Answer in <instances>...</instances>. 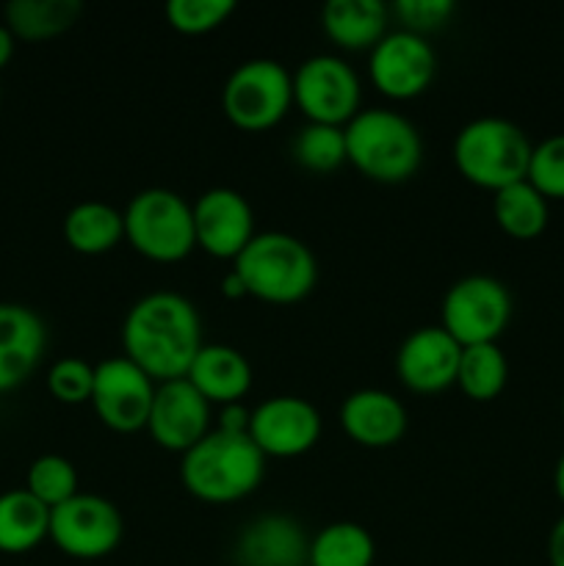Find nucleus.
<instances>
[{"label":"nucleus","instance_id":"1","mask_svg":"<svg viewBox=\"0 0 564 566\" xmlns=\"http://www.w3.org/2000/svg\"><path fill=\"white\" fill-rule=\"evenodd\" d=\"M202 346L199 310L182 293H147L127 310L122 321V352L155 385L186 379Z\"/></svg>","mask_w":564,"mask_h":566},{"label":"nucleus","instance_id":"2","mask_svg":"<svg viewBox=\"0 0 564 566\" xmlns=\"http://www.w3.org/2000/svg\"><path fill=\"white\" fill-rule=\"evenodd\" d=\"M265 479V457L249 434L208 431L180 457V484L191 497L227 506L252 495Z\"/></svg>","mask_w":564,"mask_h":566},{"label":"nucleus","instance_id":"3","mask_svg":"<svg viewBox=\"0 0 564 566\" xmlns=\"http://www.w3.org/2000/svg\"><path fill=\"white\" fill-rule=\"evenodd\" d=\"M343 133L346 164L382 186L407 182L424 164V138L398 111L363 108Z\"/></svg>","mask_w":564,"mask_h":566},{"label":"nucleus","instance_id":"4","mask_svg":"<svg viewBox=\"0 0 564 566\" xmlns=\"http://www.w3.org/2000/svg\"><path fill=\"white\" fill-rule=\"evenodd\" d=\"M232 271L247 296L282 307L307 298L318 282V263L307 243L280 230L258 232L232 260Z\"/></svg>","mask_w":564,"mask_h":566},{"label":"nucleus","instance_id":"5","mask_svg":"<svg viewBox=\"0 0 564 566\" xmlns=\"http://www.w3.org/2000/svg\"><path fill=\"white\" fill-rule=\"evenodd\" d=\"M531 138L520 125L503 116H479L453 138V166L473 186L501 191L525 180L531 164Z\"/></svg>","mask_w":564,"mask_h":566},{"label":"nucleus","instance_id":"6","mask_svg":"<svg viewBox=\"0 0 564 566\" xmlns=\"http://www.w3.org/2000/svg\"><path fill=\"white\" fill-rule=\"evenodd\" d=\"M125 238L153 263H180L197 249L194 208L171 188H144L122 210Z\"/></svg>","mask_w":564,"mask_h":566},{"label":"nucleus","instance_id":"7","mask_svg":"<svg viewBox=\"0 0 564 566\" xmlns=\"http://www.w3.org/2000/svg\"><path fill=\"white\" fill-rule=\"evenodd\" d=\"M293 105V77L280 61L249 59L238 64L221 88V108L243 133H263L280 125Z\"/></svg>","mask_w":564,"mask_h":566},{"label":"nucleus","instance_id":"8","mask_svg":"<svg viewBox=\"0 0 564 566\" xmlns=\"http://www.w3.org/2000/svg\"><path fill=\"white\" fill-rule=\"evenodd\" d=\"M512 321V293L490 274H468L453 282L440 304V326L462 348L498 343Z\"/></svg>","mask_w":564,"mask_h":566},{"label":"nucleus","instance_id":"9","mask_svg":"<svg viewBox=\"0 0 564 566\" xmlns=\"http://www.w3.org/2000/svg\"><path fill=\"white\" fill-rule=\"evenodd\" d=\"M291 77L293 105L307 116V122L346 127L363 111L359 77L341 55H310L296 72H291Z\"/></svg>","mask_w":564,"mask_h":566},{"label":"nucleus","instance_id":"10","mask_svg":"<svg viewBox=\"0 0 564 566\" xmlns=\"http://www.w3.org/2000/svg\"><path fill=\"white\" fill-rule=\"evenodd\" d=\"M125 520L122 512L103 495L77 492L61 506L50 509V536L64 556L77 562H97L122 545Z\"/></svg>","mask_w":564,"mask_h":566},{"label":"nucleus","instance_id":"11","mask_svg":"<svg viewBox=\"0 0 564 566\" xmlns=\"http://www.w3.org/2000/svg\"><path fill=\"white\" fill-rule=\"evenodd\" d=\"M155 387L158 385L122 354L94 365V390L88 403L105 429L136 434L147 429Z\"/></svg>","mask_w":564,"mask_h":566},{"label":"nucleus","instance_id":"12","mask_svg":"<svg viewBox=\"0 0 564 566\" xmlns=\"http://www.w3.org/2000/svg\"><path fill=\"white\" fill-rule=\"evenodd\" d=\"M368 72L379 94L404 103L420 97L435 83L437 53L426 36L398 28L387 31L370 50Z\"/></svg>","mask_w":564,"mask_h":566},{"label":"nucleus","instance_id":"13","mask_svg":"<svg viewBox=\"0 0 564 566\" xmlns=\"http://www.w3.org/2000/svg\"><path fill=\"white\" fill-rule=\"evenodd\" d=\"M249 440L265 459H296L321 440V415L307 398L271 396L249 415Z\"/></svg>","mask_w":564,"mask_h":566},{"label":"nucleus","instance_id":"14","mask_svg":"<svg viewBox=\"0 0 564 566\" xmlns=\"http://www.w3.org/2000/svg\"><path fill=\"white\" fill-rule=\"evenodd\" d=\"M191 208L197 249H202L210 258L236 260L258 235L252 205L236 188H208L199 193Z\"/></svg>","mask_w":564,"mask_h":566},{"label":"nucleus","instance_id":"15","mask_svg":"<svg viewBox=\"0 0 564 566\" xmlns=\"http://www.w3.org/2000/svg\"><path fill=\"white\" fill-rule=\"evenodd\" d=\"M210 415L213 407L194 390L191 381H160L155 387L147 431L155 446L182 457L210 431Z\"/></svg>","mask_w":564,"mask_h":566},{"label":"nucleus","instance_id":"16","mask_svg":"<svg viewBox=\"0 0 564 566\" xmlns=\"http://www.w3.org/2000/svg\"><path fill=\"white\" fill-rule=\"evenodd\" d=\"M462 346L442 326L409 332L396 352L398 381L418 396H437L457 385Z\"/></svg>","mask_w":564,"mask_h":566},{"label":"nucleus","instance_id":"17","mask_svg":"<svg viewBox=\"0 0 564 566\" xmlns=\"http://www.w3.org/2000/svg\"><path fill=\"white\" fill-rule=\"evenodd\" d=\"M337 420L348 440L370 448V451L398 446L401 437L407 434L404 403L393 392L376 390V387L348 392L337 409Z\"/></svg>","mask_w":564,"mask_h":566},{"label":"nucleus","instance_id":"18","mask_svg":"<svg viewBox=\"0 0 564 566\" xmlns=\"http://www.w3.org/2000/svg\"><path fill=\"white\" fill-rule=\"evenodd\" d=\"M48 348V329L25 304L0 302V392L25 385Z\"/></svg>","mask_w":564,"mask_h":566},{"label":"nucleus","instance_id":"19","mask_svg":"<svg viewBox=\"0 0 564 566\" xmlns=\"http://www.w3.org/2000/svg\"><path fill=\"white\" fill-rule=\"evenodd\" d=\"M310 539L288 514H263L243 525L236 545L241 566H307Z\"/></svg>","mask_w":564,"mask_h":566},{"label":"nucleus","instance_id":"20","mask_svg":"<svg viewBox=\"0 0 564 566\" xmlns=\"http://www.w3.org/2000/svg\"><path fill=\"white\" fill-rule=\"evenodd\" d=\"M186 379L210 407L221 409L241 403V398L252 390V365L236 346L205 343L194 357Z\"/></svg>","mask_w":564,"mask_h":566},{"label":"nucleus","instance_id":"21","mask_svg":"<svg viewBox=\"0 0 564 566\" xmlns=\"http://www.w3.org/2000/svg\"><path fill=\"white\" fill-rule=\"evenodd\" d=\"M390 6L382 0H330L321 9V28L341 50H374L387 33Z\"/></svg>","mask_w":564,"mask_h":566},{"label":"nucleus","instance_id":"22","mask_svg":"<svg viewBox=\"0 0 564 566\" xmlns=\"http://www.w3.org/2000/svg\"><path fill=\"white\" fill-rule=\"evenodd\" d=\"M61 230H64V241L70 243L72 252L88 254V258L111 252L125 241L122 213L111 205L97 202V199L72 205L61 221Z\"/></svg>","mask_w":564,"mask_h":566},{"label":"nucleus","instance_id":"23","mask_svg":"<svg viewBox=\"0 0 564 566\" xmlns=\"http://www.w3.org/2000/svg\"><path fill=\"white\" fill-rule=\"evenodd\" d=\"M50 536V509L31 492L9 490L0 495V553L22 556Z\"/></svg>","mask_w":564,"mask_h":566},{"label":"nucleus","instance_id":"24","mask_svg":"<svg viewBox=\"0 0 564 566\" xmlns=\"http://www.w3.org/2000/svg\"><path fill=\"white\" fill-rule=\"evenodd\" d=\"M492 219L514 241H531L545 232L551 208L529 180H520L492 193Z\"/></svg>","mask_w":564,"mask_h":566},{"label":"nucleus","instance_id":"25","mask_svg":"<svg viewBox=\"0 0 564 566\" xmlns=\"http://www.w3.org/2000/svg\"><path fill=\"white\" fill-rule=\"evenodd\" d=\"M6 25L17 39L44 42L70 31L83 14L81 0H11L3 9Z\"/></svg>","mask_w":564,"mask_h":566},{"label":"nucleus","instance_id":"26","mask_svg":"<svg viewBox=\"0 0 564 566\" xmlns=\"http://www.w3.org/2000/svg\"><path fill=\"white\" fill-rule=\"evenodd\" d=\"M376 542L359 523L324 525L310 539L307 566H374Z\"/></svg>","mask_w":564,"mask_h":566},{"label":"nucleus","instance_id":"27","mask_svg":"<svg viewBox=\"0 0 564 566\" xmlns=\"http://www.w3.org/2000/svg\"><path fill=\"white\" fill-rule=\"evenodd\" d=\"M509 381L506 354L498 343H481V346L462 348L457 370V385L470 401H495Z\"/></svg>","mask_w":564,"mask_h":566},{"label":"nucleus","instance_id":"28","mask_svg":"<svg viewBox=\"0 0 564 566\" xmlns=\"http://www.w3.org/2000/svg\"><path fill=\"white\" fill-rule=\"evenodd\" d=\"M291 155L302 169L330 175L346 164V133L343 127L307 122L293 138Z\"/></svg>","mask_w":564,"mask_h":566},{"label":"nucleus","instance_id":"29","mask_svg":"<svg viewBox=\"0 0 564 566\" xmlns=\"http://www.w3.org/2000/svg\"><path fill=\"white\" fill-rule=\"evenodd\" d=\"M25 490L48 509L61 506L77 495V470L61 453H44L28 464Z\"/></svg>","mask_w":564,"mask_h":566},{"label":"nucleus","instance_id":"30","mask_svg":"<svg viewBox=\"0 0 564 566\" xmlns=\"http://www.w3.org/2000/svg\"><path fill=\"white\" fill-rule=\"evenodd\" d=\"M236 11L232 0H169L164 6L166 22L182 36H202L216 31Z\"/></svg>","mask_w":564,"mask_h":566},{"label":"nucleus","instance_id":"31","mask_svg":"<svg viewBox=\"0 0 564 566\" xmlns=\"http://www.w3.org/2000/svg\"><path fill=\"white\" fill-rule=\"evenodd\" d=\"M525 180L545 199H564V133L534 144Z\"/></svg>","mask_w":564,"mask_h":566},{"label":"nucleus","instance_id":"32","mask_svg":"<svg viewBox=\"0 0 564 566\" xmlns=\"http://www.w3.org/2000/svg\"><path fill=\"white\" fill-rule=\"evenodd\" d=\"M48 390L50 396L66 407L92 401L94 390V365L81 357H64L53 363L48 370Z\"/></svg>","mask_w":564,"mask_h":566},{"label":"nucleus","instance_id":"33","mask_svg":"<svg viewBox=\"0 0 564 566\" xmlns=\"http://www.w3.org/2000/svg\"><path fill=\"white\" fill-rule=\"evenodd\" d=\"M453 11L457 6L451 0H396L390 6V14L401 22L404 31H412L418 36L446 25Z\"/></svg>","mask_w":564,"mask_h":566},{"label":"nucleus","instance_id":"34","mask_svg":"<svg viewBox=\"0 0 564 566\" xmlns=\"http://www.w3.org/2000/svg\"><path fill=\"white\" fill-rule=\"evenodd\" d=\"M249 415L252 409H247L243 403H230V407L219 409V429L230 431V434H249Z\"/></svg>","mask_w":564,"mask_h":566},{"label":"nucleus","instance_id":"35","mask_svg":"<svg viewBox=\"0 0 564 566\" xmlns=\"http://www.w3.org/2000/svg\"><path fill=\"white\" fill-rule=\"evenodd\" d=\"M547 562L551 566H564V514L553 523L547 534Z\"/></svg>","mask_w":564,"mask_h":566},{"label":"nucleus","instance_id":"36","mask_svg":"<svg viewBox=\"0 0 564 566\" xmlns=\"http://www.w3.org/2000/svg\"><path fill=\"white\" fill-rule=\"evenodd\" d=\"M17 36L9 31V25L6 22H0V70H6L9 66V61L14 59V48H17Z\"/></svg>","mask_w":564,"mask_h":566},{"label":"nucleus","instance_id":"37","mask_svg":"<svg viewBox=\"0 0 564 566\" xmlns=\"http://www.w3.org/2000/svg\"><path fill=\"white\" fill-rule=\"evenodd\" d=\"M221 293H224L227 298H243V296H247V291H243V282L238 280L236 271H230V274L221 280Z\"/></svg>","mask_w":564,"mask_h":566},{"label":"nucleus","instance_id":"38","mask_svg":"<svg viewBox=\"0 0 564 566\" xmlns=\"http://www.w3.org/2000/svg\"><path fill=\"white\" fill-rule=\"evenodd\" d=\"M553 486H556L558 501L564 503V451H562V457H558L556 470H553Z\"/></svg>","mask_w":564,"mask_h":566},{"label":"nucleus","instance_id":"39","mask_svg":"<svg viewBox=\"0 0 564 566\" xmlns=\"http://www.w3.org/2000/svg\"><path fill=\"white\" fill-rule=\"evenodd\" d=\"M562 418H564V396H562Z\"/></svg>","mask_w":564,"mask_h":566}]
</instances>
